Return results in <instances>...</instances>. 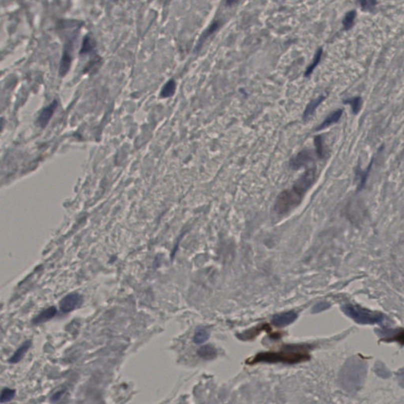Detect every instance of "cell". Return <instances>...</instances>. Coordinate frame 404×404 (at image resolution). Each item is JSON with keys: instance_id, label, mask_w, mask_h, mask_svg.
I'll use <instances>...</instances> for the list:
<instances>
[{"instance_id": "obj_17", "label": "cell", "mask_w": 404, "mask_h": 404, "mask_svg": "<svg viewBox=\"0 0 404 404\" xmlns=\"http://www.w3.org/2000/svg\"><path fill=\"white\" fill-rule=\"evenodd\" d=\"M344 103L350 104L352 107V112L355 115H357L358 113L361 110L363 99L361 96H356V97L350 98L348 100H344Z\"/></svg>"}, {"instance_id": "obj_20", "label": "cell", "mask_w": 404, "mask_h": 404, "mask_svg": "<svg viewBox=\"0 0 404 404\" xmlns=\"http://www.w3.org/2000/svg\"><path fill=\"white\" fill-rule=\"evenodd\" d=\"M175 82L174 80H170L168 82L166 83L165 85L162 88L160 96L161 97H169L174 94L175 90Z\"/></svg>"}, {"instance_id": "obj_3", "label": "cell", "mask_w": 404, "mask_h": 404, "mask_svg": "<svg viewBox=\"0 0 404 404\" xmlns=\"http://www.w3.org/2000/svg\"><path fill=\"white\" fill-rule=\"evenodd\" d=\"M360 360L357 359L350 360L341 372L343 387L348 391H356L364 381L367 367Z\"/></svg>"}, {"instance_id": "obj_1", "label": "cell", "mask_w": 404, "mask_h": 404, "mask_svg": "<svg viewBox=\"0 0 404 404\" xmlns=\"http://www.w3.org/2000/svg\"><path fill=\"white\" fill-rule=\"evenodd\" d=\"M316 179V170L314 168L307 170L302 175L292 188L284 190L278 196L275 210L279 214H285L295 209L301 203L307 190L311 187Z\"/></svg>"}, {"instance_id": "obj_26", "label": "cell", "mask_w": 404, "mask_h": 404, "mask_svg": "<svg viewBox=\"0 0 404 404\" xmlns=\"http://www.w3.org/2000/svg\"><path fill=\"white\" fill-rule=\"evenodd\" d=\"M2 126V120H0V130H1V128Z\"/></svg>"}, {"instance_id": "obj_7", "label": "cell", "mask_w": 404, "mask_h": 404, "mask_svg": "<svg viewBox=\"0 0 404 404\" xmlns=\"http://www.w3.org/2000/svg\"><path fill=\"white\" fill-rule=\"evenodd\" d=\"M73 40L66 42L64 47L63 54H62V60H61L59 72L62 76L65 75L70 70L72 62V51H73Z\"/></svg>"}, {"instance_id": "obj_11", "label": "cell", "mask_w": 404, "mask_h": 404, "mask_svg": "<svg viewBox=\"0 0 404 404\" xmlns=\"http://www.w3.org/2000/svg\"><path fill=\"white\" fill-rule=\"evenodd\" d=\"M343 112H344V110L338 109L337 110V111H334L330 113V115L326 117V119L324 120L322 124L318 126L316 130H318H318H322L325 129V128L332 126V125L334 124V123H337V122H338L340 119H341Z\"/></svg>"}, {"instance_id": "obj_10", "label": "cell", "mask_w": 404, "mask_h": 404, "mask_svg": "<svg viewBox=\"0 0 404 404\" xmlns=\"http://www.w3.org/2000/svg\"><path fill=\"white\" fill-rule=\"evenodd\" d=\"M31 345H32V343H31L30 341H27L23 343L21 346L16 350V352L13 354V356L9 358L8 363H10V364H16V363L21 361V359L25 356V354L28 352L29 348H31Z\"/></svg>"}, {"instance_id": "obj_8", "label": "cell", "mask_w": 404, "mask_h": 404, "mask_svg": "<svg viewBox=\"0 0 404 404\" xmlns=\"http://www.w3.org/2000/svg\"><path fill=\"white\" fill-rule=\"evenodd\" d=\"M298 315L293 311L276 314L273 316L272 322L277 327H284L290 324L293 323L297 319Z\"/></svg>"}, {"instance_id": "obj_2", "label": "cell", "mask_w": 404, "mask_h": 404, "mask_svg": "<svg viewBox=\"0 0 404 404\" xmlns=\"http://www.w3.org/2000/svg\"><path fill=\"white\" fill-rule=\"evenodd\" d=\"M310 359L308 351L306 347L301 345H292L285 347L280 352L257 354L253 359H249L247 363L250 365L257 363H277L295 364L308 361Z\"/></svg>"}, {"instance_id": "obj_12", "label": "cell", "mask_w": 404, "mask_h": 404, "mask_svg": "<svg viewBox=\"0 0 404 404\" xmlns=\"http://www.w3.org/2000/svg\"><path fill=\"white\" fill-rule=\"evenodd\" d=\"M326 95H320L318 97L315 98L308 103V105L306 107L304 112H303V119H307L308 117L311 116L314 114L315 110L318 108V106L325 100Z\"/></svg>"}, {"instance_id": "obj_22", "label": "cell", "mask_w": 404, "mask_h": 404, "mask_svg": "<svg viewBox=\"0 0 404 404\" xmlns=\"http://www.w3.org/2000/svg\"><path fill=\"white\" fill-rule=\"evenodd\" d=\"M94 47V43L92 41V39L89 37H86L84 40L83 43L82 48H81V53H88V51H91Z\"/></svg>"}, {"instance_id": "obj_15", "label": "cell", "mask_w": 404, "mask_h": 404, "mask_svg": "<svg viewBox=\"0 0 404 404\" xmlns=\"http://www.w3.org/2000/svg\"><path fill=\"white\" fill-rule=\"evenodd\" d=\"M209 338V332L207 331L206 329H204V328H198V329H196L195 333H194L193 341L196 344H201L208 341Z\"/></svg>"}, {"instance_id": "obj_4", "label": "cell", "mask_w": 404, "mask_h": 404, "mask_svg": "<svg viewBox=\"0 0 404 404\" xmlns=\"http://www.w3.org/2000/svg\"><path fill=\"white\" fill-rule=\"evenodd\" d=\"M341 310L347 316L352 318L358 324L374 325L383 322L384 315L382 313L372 311L359 306L352 304L344 305Z\"/></svg>"}, {"instance_id": "obj_9", "label": "cell", "mask_w": 404, "mask_h": 404, "mask_svg": "<svg viewBox=\"0 0 404 404\" xmlns=\"http://www.w3.org/2000/svg\"><path fill=\"white\" fill-rule=\"evenodd\" d=\"M57 106H58V102L57 100H54L52 103H50L48 106L42 110L37 119V123L39 126L43 128L48 124L49 121L53 116V114L55 112Z\"/></svg>"}, {"instance_id": "obj_25", "label": "cell", "mask_w": 404, "mask_h": 404, "mask_svg": "<svg viewBox=\"0 0 404 404\" xmlns=\"http://www.w3.org/2000/svg\"><path fill=\"white\" fill-rule=\"evenodd\" d=\"M63 391H58L56 393H55L54 395L52 396V397L51 398V402H56L58 401L59 399L62 397V394H63Z\"/></svg>"}, {"instance_id": "obj_19", "label": "cell", "mask_w": 404, "mask_h": 404, "mask_svg": "<svg viewBox=\"0 0 404 404\" xmlns=\"http://www.w3.org/2000/svg\"><path fill=\"white\" fill-rule=\"evenodd\" d=\"M15 389L5 388V389H2V391L0 392V404H4V403L11 401L15 397Z\"/></svg>"}, {"instance_id": "obj_16", "label": "cell", "mask_w": 404, "mask_h": 404, "mask_svg": "<svg viewBox=\"0 0 404 404\" xmlns=\"http://www.w3.org/2000/svg\"><path fill=\"white\" fill-rule=\"evenodd\" d=\"M356 15H357V12H356V9H352V10L348 11L346 13V15L344 16V20H343V25H344V28L345 30H349L354 26Z\"/></svg>"}, {"instance_id": "obj_5", "label": "cell", "mask_w": 404, "mask_h": 404, "mask_svg": "<svg viewBox=\"0 0 404 404\" xmlns=\"http://www.w3.org/2000/svg\"><path fill=\"white\" fill-rule=\"evenodd\" d=\"M314 160V156L311 150H303L299 152L296 156L292 157L290 161V166L293 169H299L300 167L308 165Z\"/></svg>"}, {"instance_id": "obj_13", "label": "cell", "mask_w": 404, "mask_h": 404, "mask_svg": "<svg viewBox=\"0 0 404 404\" xmlns=\"http://www.w3.org/2000/svg\"><path fill=\"white\" fill-rule=\"evenodd\" d=\"M56 312L55 307H51L50 308L46 309V310H43L40 314H38L36 318H33L32 323L37 325V324L47 322V321L55 316Z\"/></svg>"}, {"instance_id": "obj_6", "label": "cell", "mask_w": 404, "mask_h": 404, "mask_svg": "<svg viewBox=\"0 0 404 404\" xmlns=\"http://www.w3.org/2000/svg\"><path fill=\"white\" fill-rule=\"evenodd\" d=\"M82 303V298L78 294H70L60 302V310L62 313L67 314L75 310Z\"/></svg>"}, {"instance_id": "obj_14", "label": "cell", "mask_w": 404, "mask_h": 404, "mask_svg": "<svg viewBox=\"0 0 404 404\" xmlns=\"http://www.w3.org/2000/svg\"><path fill=\"white\" fill-rule=\"evenodd\" d=\"M198 356L201 359H205V360H211V359H215L217 356V351L214 347L211 346V345H205V346L201 347L198 351Z\"/></svg>"}, {"instance_id": "obj_24", "label": "cell", "mask_w": 404, "mask_h": 404, "mask_svg": "<svg viewBox=\"0 0 404 404\" xmlns=\"http://www.w3.org/2000/svg\"><path fill=\"white\" fill-rule=\"evenodd\" d=\"M329 304H328V303H319V304L317 305V306H315V307H314V312H321V311H322V310L329 308Z\"/></svg>"}, {"instance_id": "obj_18", "label": "cell", "mask_w": 404, "mask_h": 404, "mask_svg": "<svg viewBox=\"0 0 404 404\" xmlns=\"http://www.w3.org/2000/svg\"><path fill=\"white\" fill-rule=\"evenodd\" d=\"M322 54H323V49H322V47H320V48L318 49V51H317L315 55H314L312 63L310 64V66L307 68V70H306V73H305V76H306V77H309V76L313 73L314 69L316 68L320 61L322 59Z\"/></svg>"}, {"instance_id": "obj_23", "label": "cell", "mask_w": 404, "mask_h": 404, "mask_svg": "<svg viewBox=\"0 0 404 404\" xmlns=\"http://www.w3.org/2000/svg\"><path fill=\"white\" fill-rule=\"evenodd\" d=\"M359 3L360 4V6L363 9L368 10V9H373L374 6H376L378 2L376 1H361V2H359Z\"/></svg>"}, {"instance_id": "obj_21", "label": "cell", "mask_w": 404, "mask_h": 404, "mask_svg": "<svg viewBox=\"0 0 404 404\" xmlns=\"http://www.w3.org/2000/svg\"><path fill=\"white\" fill-rule=\"evenodd\" d=\"M314 144L316 146V153L317 156L320 159L323 158L325 156V149H324L323 140H322V136H317L314 137Z\"/></svg>"}]
</instances>
